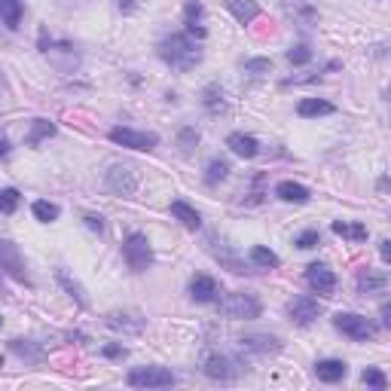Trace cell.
Here are the masks:
<instances>
[{
  "label": "cell",
  "mask_w": 391,
  "mask_h": 391,
  "mask_svg": "<svg viewBox=\"0 0 391 391\" xmlns=\"http://www.w3.org/2000/svg\"><path fill=\"white\" fill-rule=\"evenodd\" d=\"M159 58L174 71H193L202 62V46L190 34H169L159 40Z\"/></svg>",
  "instance_id": "1"
},
{
  "label": "cell",
  "mask_w": 391,
  "mask_h": 391,
  "mask_svg": "<svg viewBox=\"0 0 391 391\" xmlns=\"http://www.w3.org/2000/svg\"><path fill=\"white\" fill-rule=\"evenodd\" d=\"M245 361L239 355L227 352V348H208L202 355V373L208 379H220V382H229V379H239L245 373Z\"/></svg>",
  "instance_id": "2"
},
{
  "label": "cell",
  "mask_w": 391,
  "mask_h": 391,
  "mask_svg": "<svg viewBox=\"0 0 391 391\" xmlns=\"http://www.w3.org/2000/svg\"><path fill=\"white\" fill-rule=\"evenodd\" d=\"M40 52L62 73H73L80 68V52L73 49V43H68V40H52L46 31H40Z\"/></svg>",
  "instance_id": "3"
},
{
  "label": "cell",
  "mask_w": 391,
  "mask_h": 391,
  "mask_svg": "<svg viewBox=\"0 0 391 391\" xmlns=\"http://www.w3.org/2000/svg\"><path fill=\"white\" fill-rule=\"evenodd\" d=\"M334 327L339 330L343 336L355 339V343H367V339H376V324L364 315H355V312H336L334 315Z\"/></svg>",
  "instance_id": "4"
},
{
  "label": "cell",
  "mask_w": 391,
  "mask_h": 391,
  "mask_svg": "<svg viewBox=\"0 0 391 391\" xmlns=\"http://www.w3.org/2000/svg\"><path fill=\"white\" fill-rule=\"evenodd\" d=\"M122 257H126L131 272H147L153 266V248H150V239L144 232H131V236L122 242Z\"/></svg>",
  "instance_id": "5"
},
{
  "label": "cell",
  "mask_w": 391,
  "mask_h": 391,
  "mask_svg": "<svg viewBox=\"0 0 391 391\" xmlns=\"http://www.w3.org/2000/svg\"><path fill=\"white\" fill-rule=\"evenodd\" d=\"M220 309L227 318H236V321H254L260 318V299L254 294H245V290H236V294H227L220 303Z\"/></svg>",
  "instance_id": "6"
},
{
  "label": "cell",
  "mask_w": 391,
  "mask_h": 391,
  "mask_svg": "<svg viewBox=\"0 0 391 391\" xmlns=\"http://www.w3.org/2000/svg\"><path fill=\"white\" fill-rule=\"evenodd\" d=\"M126 382L131 388H169L178 379H174V373L165 367H135V370H129Z\"/></svg>",
  "instance_id": "7"
},
{
  "label": "cell",
  "mask_w": 391,
  "mask_h": 391,
  "mask_svg": "<svg viewBox=\"0 0 391 391\" xmlns=\"http://www.w3.org/2000/svg\"><path fill=\"white\" fill-rule=\"evenodd\" d=\"M111 141L120 147H129V150H156L159 144V135L156 131H138V129H129V126H116L111 129Z\"/></svg>",
  "instance_id": "8"
},
{
  "label": "cell",
  "mask_w": 391,
  "mask_h": 391,
  "mask_svg": "<svg viewBox=\"0 0 391 391\" xmlns=\"http://www.w3.org/2000/svg\"><path fill=\"white\" fill-rule=\"evenodd\" d=\"M0 269H3L10 278L19 281V285H31L28 272H24V260H22L19 245L10 242V239H0Z\"/></svg>",
  "instance_id": "9"
},
{
  "label": "cell",
  "mask_w": 391,
  "mask_h": 391,
  "mask_svg": "<svg viewBox=\"0 0 391 391\" xmlns=\"http://www.w3.org/2000/svg\"><path fill=\"white\" fill-rule=\"evenodd\" d=\"M321 312H324V306L315 297H294L287 303V315L297 327H309L315 318H321Z\"/></svg>",
  "instance_id": "10"
},
{
  "label": "cell",
  "mask_w": 391,
  "mask_h": 391,
  "mask_svg": "<svg viewBox=\"0 0 391 391\" xmlns=\"http://www.w3.org/2000/svg\"><path fill=\"white\" fill-rule=\"evenodd\" d=\"M306 285H309L315 294L330 297L336 290V276H334V269H327L324 263H312L309 269H306Z\"/></svg>",
  "instance_id": "11"
},
{
  "label": "cell",
  "mask_w": 391,
  "mask_h": 391,
  "mask_svg": "<svg viewBox=\"0 0 391 391\" xmlns=\"http://www.w3.org/2000/svg\"><path fill=\"white\" fill-rule=\"evenodd\" d=\"M239 348H242L245 355H260V357H266V355L281 352V339L278 336H269V334H248V336L239 339Z\"/></svg>",
  "instance_id": "12"
},
{
  "label": "cell",
  "mask_w": 391,
  "mask_h": 391,
  "mask_svg": "<svg viewBox=\"0 0 391 391\" xmlns=\"http://www.w3.org/2000/svg\"><path fill=\"white\" fill-rule=\"evenodd\" d=\"M107 187L120 196H131L138 190V178L129 165H113V169L107 171Z\"/></svg>",
  "instance_id": "13"
},
{
  "label": "cell",
  "mask_w": 391,
  "mask_h": 391,
  "mask_svg": "<svg viewBox=\"0 0 391 391\" xmlns=\"http://www.w3.org/2000/svg\"><path fill=\"white\" fill-rule=\"evenodd\" d=\"M202 19H205V6L199 3V0H190V3L184 6V24H187V34L193 40L208 37V28L202 24Z\"/></svg>",
  "instance_id": "14"
},
{
  "label": "cell",
  "mask_w": 391,
  "mask_h": 391,
  "mask_svg": "<svg viewBox=\"0 0 391 391\" xmlns=\"http://www.w3.org/2000/svg\"><path fill=\"white\" fill-rule=\"evenodd\" d=\"M218 294H220V285L211 276H202V272H199V276L190 278V297H193L196 303H214Z\"/></svg>",
  "instance_id": "15"
},
{
  "label": "cell",
  "mask_w": 391,
  "mask_h": 391,
  "mask_svg": "<svg viewBox=\"0 0 391 391\" xmlns=\"http://www.w3.org/2000/svg\"><path fill=\"white\" fill-rule=\"evenodd\" d=\"M385 287H388V276H385V272H376V269H361V272H357V294H361V297L382 294Z\"/></svg>",
  "instance_id": "16"
},
{
  "label": "cell",
  "mask_w": 391,
  "mask_h": 391,
  "mask_svg": "<svg viewBox=\"0 0 391 391\" xmlns=\"http://www.w3.org/2000/svg\"><path fill=\"white\" fill-rule=\"evenodd\" d=\"M281 6H285V13L299 24H315L318 22V10H315L312 0H281Z\"/></svg>",
  "instance_id": "17"
},
{
  "label": "cell",
  "mask_w": 391,
  "mask_h": 391,
  "mask_svg": "<svg viewBox=\"0 0 391 391\" xmlns=\"http://www.w3.org/2000/svg\"><path fill=\"white\" fill-rule=\"evenodd\" d=\"M227 147L236 156H242V159H254V156L260 153V144H257V138L245 135V131H232V135L227 138Z\"/></svg>",
  "instance_id": "18"
},
{
  "label": "cell",
  "mask_w": 391,
  "mask_h": 391,
  "mask_svg": "<svg viewBox=\"0 0 391 391\" xmlns=\"http://www.w3.org/2000/svg\"><path fill=\"white\" fill-rule=\"evenodd\" d=\"M346 361H339V357H324V361L315 364V376H318L321 382H339V379H346Z\"/></svg>",
  "instance_id": "19"
},
{
  "label": "cell",
  "mask_w": 391,
  "mask_h": 391,
  "mask_svg": "<svg viewBox=\"0 0 391 391\" xmlns=\"http://www.w3.org/2000/svg\"><path fill=\"white\" fill-rule=\"evenodd\" d=\"M107 324L113 330H126V334H141L144 330V318L138 312H111L107 315Z\"/></svg>",
  "instance_id": "20"
},
{
  "label": "cell",
  "mask_w": 391,
  "mask_h": 391,
  "mask_svg": "<svg viewBox=\"0 0 391 391\" xmlns=\"http://www.w3.org/2000/svg\"><path fill=\"white\" fill-rule=\"evenodd\" d=\"M227 10L236 15L239 24H251L257 15H260V6H257V0H227Z\"/></svg>",
  "instance_id": "21"
},
{
  "label": "cell",
  "mask_w": 391,
  "mask_h": 391,
  "mask_svg": "<svg viewBox=\"0 0 391 391\" xmlns=\"http://www.w3.org/2000/svg\"><path fill=\"white\" fill-rule=\"evenodd\" d=\"M334 111H336V107L330 101H324V98H303V101L297 104V113L303 116V120H312V116H327Z\"/></svg>",
  "instance_id": "22"
},
{
  "label": "cell",
  "mask_w": 391,
  "mask_h": 391,
  "mask_svg": "<svg viewBox=\"0 0 391 391\" xmlns=\"http://www.w3.org/2000/svg\"><path fill=\"white\" fill-rule=\"evenodd\" d=\"M276 196L281 199V202H309V190H306L303 184H294V180H281V184L276 187Z\"/></svg>",
  "instance_id": "23"
},
{
  "label": "cell",
  "mask_w": 391,
  "mask_h": 391,
  "mask_svg": "<svg viewBox=\"0 0 391 391\" xmlns=\"http://www.w3.org/2000/svg\"><path fill=\"white\" fill-rule=\"evenodd\" d=\"M202 104H205V111L208 113H223L227 111V95H223V89L220 86H205L202 89Z\"/></svg>",
  "instance_id": "24"
},
{
  "label": "cell",
  "mask_w": 391,
  "mask_h": 391,
  "mask_svg": "<svg viewBox=\"0 0 391 391\" xmlns=\"http://www.w3.org/2000/svg\"><path fill=\"white\" fill-rule=\"evenodd\" d=\"M171 218H178L187 229H199V227H202V218H199V211H196L193 205H187V202H171Z\"/></svg>",
  "instance_id": "25"
},
{
  "label": "cell",
  "mask_w": 391,
  "mask_h": 391,
  "mask_svg": "<svg viewBox=\"0 0 391 391\" xmlns=\"http://www.w3.org/2000/svg\"><path fill=\"white\" fill-rule=\"evenodd\" d=\"M0 22L10 31L22 24V0H0Z\"/></svg>",
  "instance_id": "26"
},
{
  "label": "cell",
  "mask_w": 391,
  "mask_h": 391,
  "mask_svg": "<svg viewBox=\"0 0 391 391\" xmlns=\"http://www.w3.org/2000/svg\"><path fill=\"white\" fill-rule=\"evenodd\" d=\"M251 263L254 266H260V269H278V254L276 251H269V248H263V245H254L251 248Z\"/></svg>",
  "instance_id": "27"
},
{
  "label": "cell",
  "mask_w": 391,
  "mask_h": 391,
  "mask_svg": "<svg viewBox=\"0 0 391 391\" xmlns=\"http://www.w3.org/2000/svg\"><path fill=\"white\" fill-rule=\"evenodd\" d=\"M336 232V236L343 239H355V242H364L367 239V227L364 223H346V220H334V227H330Z\"/></svg>",
  "instance_id": "28"
},
{
  "label": "cell",
  "mask_w": 391,
  "mask_h": 391,
  "mask_svg": "<svg viewBox=\"0 0 391 391\" xmlns=\"http://www.w3.org/2000/svg\"><path fill=\"white\" fill-rule=\"evenodd\" d=\"M227 174H229V162L227 159H211L208 162V169H205V184L218 187L220 180H227Z\"/></svg>",
  "instance_id": "29"
},
{
  "label": "cell",
  "mask_w": 391,
  "mask_h": 391,
  "mask_svg": "<svg viewBox=\"0 0 391 391\" xmlns=\"http://www.w3.org/2000/svg\"><path fill=\"white\" fill-rule=\"evenodd\" d=\"M55 135V122L49 120H34V126L28 131V147H37L43 138H52Z\"/></svg>",
  "instance_id": "30"
},
{
  "label": "cell",
  "mask_w": 391,
  "mask_h": 391,
  "mask_svg": "<svg viewBox=\"0 0 391 391\" xmlns=\"http://www.w3.org/2000/svg\"><path fill=\"white\" fill-rule=\"evenodd\" d=\"M55 278H58V285H62V287L68 290V294H71L73 299H77V306H83V309H86V306H89V299H86V294H83V287L77 285V281H71V276H68L64 269H58V272H55Z\"/></svg>",
  "instance_id": "31"
},
{
  "label": "cell",
  "mask_w": 391,
  "mask_h": 391,
  "mask_svg": "<svg viewBox=\"0 0 391 391\" xmlns=\"http://www.w3.org/2000/svg\"><path fill=\"white\" fill-rule=\"evenodd\" d=\"M10 348L22 357V361H40V357H43V348L34 346V343H24V339H13Z\"/></svg>",
  "instance_id": "32"
},
{
  "label": "cell",
  "mask_w": 391,
  "mask_h": 391,
  "mask_svg": "<svg viewBox=\"0 0 391 391\" xmlns=\"http://www.w3.org/2000/svg\"><path fill=\"white\" fill-rule=\"evenodd\" d=\"M31 211H34V218L40 223H52V220H58L62 208H58L55 202H43V199H40V202H34V208H31Z\"/></svg>",
  "instance_id": "33"
},
{
  "label": "cell",
  "mask_w": 391,
  "mask_h": 391,
  "mask_svg": "<svg viewBox=\"0 0 391 391\" xmlns=\"http://www.w3.org/2000/svg\"><path fill=\"white\" fill-rule=\"evenodd\" d=\"M22 202V193L15 187H6V190H0V211L3 214H15V208H19Z\"/></svg>",
  "instance_id": "34"
},
{
  "label": "cell",
  "mask_w": 391,
  "mask_h": 391,
  "mask_svg": "<svg viewBox=\"0 0 391 391\" xmlns=\"http://www.w3.org/2000/svg\"><path fill=\"white\" fill-rule=\"evenodd\" d=\"M361 382L364 385H370V388H379V391H385L388 388V379H385V373L376 370V367H367L361 373Z\"/></svg>",
  "instance_id": "35"
},
{
  "label": "cell",
  "mask_w": 391,
  "mask_h": 391,
  "mask_svg": "<svg viewBox=\"0 0 391 391\" xmlns=\"http://www.w3.org/2000/svg\"><path fill=\"white\" fill-rule=\"evenodd\" d=\"M297 248H303V251H312V248H318L321 245V232L318 229H303L297 236V242H294Z\"/></svg>",
  "instance_id": "36"
},
{
  "label": "cell",
  "mask_w": 391,
  "mask_h": 391,
  "mask_svg": "<svg viewBox=\"0 0 391 391\" xmlns=\"http://www.w3.org/2000/svg\"><path fill=\"white\" fill-rule=\"evenodd\" d=\"M287 62H290V64H309V62H312V49L306 46V43L290 46V49H287Z\"/></svg>",
  "instance_id": "37"
},
{
  "label": "cell",
  "mask_w": 391,
  "mask_h": 391,
  "mask_svg": "<svg viewBox=\"0 0 391 391\" xmlns=\"http://www.w3.org/2000/svg\"><path fill=\"white\" fill-rule=\"evenodd\" d=\"M272 71V62L269 58H248L245 62V73H251V77H263V73Z\"/></svg>",
  "instance_id": "38"
},
{
  "label": "cell",
  "mask_w": 391,
  "mask_h": 391,
  "mask_svg": "<svg viewBox=\"0 0 391 391\" xmlns=\"http://www.w3.org/2000/svg\"><path fill=\"white\" fill-rule=\"evenodd\" d=\"M193 144H199V131L196 129H184V131H180V147L190 150Z\"/></svg>",
  "instance_id": "39"
},
{
  "label": "cell",
  "mask_w": 391,
  "mask_h": 391,
  "mask_svg": "<svg viewBox=\"0 0 391 391\" xmlns=\"http://www.w3.org/2000/svg\"><path fill=\"white\" fill-rule=\"evenodd\" d=\"M101 352H104V357H126L129 348H126V346H104Z\"/></svg>",
  "instance_id": "40"
},
{
  "label": "cell",
  "mask_w": 391,
  "mask_h": 391,
  "mask_svg": "<svg viewBox=\"0 0 391 391\" xmlns=\"http://www.w3.org/2000/svg\"><path fill=\"white\" fill-rule=\"evenodd\" d=\"M83 220H86V227H89V229H95V232H101V229H104L101 218H95V214H86V218H83Z\"/></svg>",
  "instance_id": "41"
},
{
  "label": "cell",
  "mask_w": 391,
  "mask_h": 391,
  "mask_svg": "<svg viewBox=\"0 0 391 391\" xmlns=\"http://www.w3.org/2000/svg\"><path fill=\"white\" fill-rule=\"evenodd\" d=\"M10 150H13V144H10V138H6L3 131H0V159H6V156H10Z\"/></svg>",
  "instance_id": "42"
},
{
  "label": "cell",
  "mask_w": 391,
  "mask_h": 391,
  "mask_svg": "<svg viewBox=\"0 0 391 391\" xmlns=\"http://www.w3.org/2000/svg\"><path fill=\"white\" fill-rule=\"evenodd\" d=\"M388 245H391L388 239H382V242H379V254H382V260H385V263L391 260V248H388Z\"/></svg>",
  "instance_id": "43"
},
{
  "label": "cell",
  "mask_w": 391,
  "mask_h": 391,
  "mask_svg": "<svg viewBox=\"0 0 391 391\" xmlns=\"http://www.w3.org/2000/svg\"><path fill=\"white\" fill-rule=\"evenodd\" d=\"M0 297H3V285H0Z\"/></svg>",
  "instance_id": "44"
},
{
  "label": "cell",
  "mask_w": 391,
  "mask_h": 391,
  "mask_svg": "<svg viewBox=\"0 0 391 391\" xmlns=\"http://www.w3.org/2000/svg\"><path fill=\"white\" fill-rule=\"evenodd\" d=\"M0 327H3V318H0Z\"/></svg>",
  "instance_id": "45"
}]
</instances>
